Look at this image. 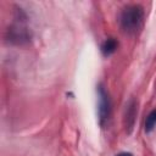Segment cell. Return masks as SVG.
I'll list each match as a JSON object with an SVG mask.
<instances>
[{
  "mask_svg": "<svg viewBox=\"0 0 156 156\" xmlns=\"http://www.w3.org/2000/svg\"><path fill=\"white\" fill-rule=\"evenodd\" d=\"M144 10L140 5H128L119 15V24L124 33L135 34L143 26Z\"/></svg>",
  "mask_w": 156,
  "mask_h": 156,
  "instance_id": "cell-1",
  "label": "cell"
},
{
  "mask_svg": "<svg viewBox=\"0 0 156 156\" xmlns=\"http://www.w3.org/2000/svg\"><path fill=\"white\" fill-rule=\"evenodd\" d=\"M98 96H99V104H98V113H99V122L101 126H105V123L110 118L111 113V102L107 91L102 85L98 87Z\"/></svg>",
  "mask_w": 156,
  "mask_h": 156,
  "instance_id": "cell-2",
  "label": "cell"
},
{
  "mask_svg": "<svg viewBox=\"0 0 156 156\" xmlns=\"http://www.w3.org/2000/svg\"><path fill=\"white\" fill-rule=\"evenodd\" d=\"M117 45L118 44H117V41L113 38H108V39H106L104 41V44L101 46V51H102V54L105 56H108V55H111V54H113L116 51Z\"/></svg>",
  "mask_w": 156,
  "mask_h": 156,
  "instance_id": "cell-3",
  "label": "cell"
},
{
  "mask_svg": "<svg viewBox=\"0 0 156 156\" xmlns=\"http://www.w3.org/2000/svg\"><path fill=\"white\" fill-rule=\"evenodd\" d=\"M155 126H156V110H152L145 119V130L149 133L155 128Z\"/></svg>",
  "mask_w": 156,
  "mask_h": 156,
  "instance_id": "cell-4",
  "label": "cell"
},
{
  "mask_svg": "<svg viewBox=\"0 0 156 156\" xmlns=\"http://www.w3.org/2000/svg\"><path fill=\"white\" fill-rule=\"evenodd\" d=\"M116 156H133L130 152H119V154H117Z\"/></svg>",
  "mask_w": 156,
  "mask_h": 156,
  "instance_id": "cell-5",
  "label": "cell"
}]
</instances>
